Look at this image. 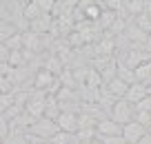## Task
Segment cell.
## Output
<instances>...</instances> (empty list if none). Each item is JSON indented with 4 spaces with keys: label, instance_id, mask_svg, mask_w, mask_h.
Segmentation results:
<instances>
[{
    "label": "cell",
    "instance_id": "6da1fadb",
    "mask_svg": "<svg viewBox=\"0 0 151 144\" xmlns=\"http://www.w3.org/2000/svg\"><path fill=\"white\" fill-rule=\"evenodd\" d=\"M60 131V126H58V122L53 120V117H47V115H42V117H38L36 122H31L29 124V131L27 133H33V135H38V138H45V140H51L53 135Z\"/></svg>",
    "mask_w": 151,
    "mask_h": 144
},
{
    "label": "cell",
    "instance_id": "7a4b0ae2",
    "mask_svg": "<svg viewBox=\"0 0 151 144\" xmlns=\"http://www.w3.org/2000/svg\"><path fill=\"white\" fill-rule=\"evenodd\" d=\"M133 111H136V104L129 102L127 98H120V100H116V102H113L111 117H113L116 122H120V124H127V122H131Z\"/></svg>",
    "mask_w": 151,
    "mask_h": 144
},
{
    "label": "cell",
    "instance_id": "3957f363",
    "mask_svg": "<svg viewBox=\"0 0 151 144\" xmlns=\"http://www.w3.org/2000/svg\"><path fill=\"white\" fill-rule=\"evenodd\" d=\"M145 135H147V129H145V124H140L138 120H131V122H127V124H122V138L127 140L129 144H138Z\"/></svg>",
    "mask_w": 151,
    "mask_h": 144
},
{
    "label": "cell",
    "instance_id": "277c9868",
    "mask_svg": "<svg viewBox=\"0 0 151 144\" xmlns=\"http://www.w3.org/2000/svg\"><path fill=\"white\" fill-rule=\"evenodd\" d=\"M96 131H98L100 138H107V135H122V124L116 122L113 117H102L96 124Z\"/></svg>",
    "mask_w": 151,
    "mask_h": 144
},
{
    "label": "cell",
    "instance_id": "5b68a950",
    "mask_svg": "<svg viewBox=\"0 0 151 144\" xmlns=\"http://www.w3.org/2000/svg\"><path fill=\"white\" fill-rule=\"evenodd\" d=\"M56 122L62 131H69V133H78V129H80V115H76L71 111H62L56 117Z\"/></svg>",
    "mask_w": 151,
    "mask_h": 144
},
{
    "label": "cell",
    "instance_id": "8992f818",
    "mask_svg": "<svg viewBox=\"0 0 151 144\" xmlns=\"http://www.w3.org/2000/svg\"><path fill=\"white\" fill-rule=\"evenodd\" d=\"M147 95H149V91H147V82H133V84H129V91H127L124 98H127L129 102L138 104L142 98H147Z\"/></svg>",
    "mask_w": 151,
    "mask_h": 144
},
{
    "label": "cell",
    "instance_id": "52a82bcc",
    "mask_svg": "<svg viewBox=\"0 0 151 144\" xmlns=\"http://www.w3.org/2000/svg\"><path fill=\"white\" fill-rule=\"evenodd\" d=\"M107 87H109L107 91L111 93V95H113L116 100L124 98V95H127V91H129V82H124V80H122V78H118V75H116L113 80H109V82H107Z\"/></svg>",
    "mask_w": 151,
    "mask_h": 144
},
{
    "label": "cell",
    "instance_id": "ba28073f",
    "mask_svg": "<svg viewBox=\"0 0 151 144\" xmlns=\"http://www.w3.org/2000/svg\"><path fill=\"white\" fill-rule=\"evenodd\" d=\"M53 82H56L53 71H49L47 67H45V69H40V71L36 73V78H33V84H36V89H40V91H45L47 87H51Z\"/></svg>",
    "mask_w": 151,
    "mask_h": 144
},
{
    "label": "cell",
    "instance_id": "9c48e42d",
    "mask_svg": "<svg viewBox=\"0 0 151 144\" xmlns=\"http://www.w3.org/2000/svg\"><path fill=\"white\" fill-rule=\"evenodd\" d=\"M51 24H53V20H51V14H42L40 18H36V20H31V29L36 33H40V31H49L51 29Z\"/></svg>",
    "mask_w": 151,
    "mask_h": 144
},
{
    "label": "cell",
    "instance_id": "30bf717a",
    "mask_svg": "<svg viewBox=\"0 0 151 144\" xmlns=\"http://www.w3.org/2000/svg\"><path fill=\"white\" fill-rule=\"evenodd\" d=\"M124 7H127V14L136 18V16L145 14V9H147V0H124Z\"/></svg>",
    "mask_w": 151,
    "mask_h": 144
},
{
    "label": "cell",
    "instance_id": "8fae6325",
    "mask_svg": "<svg viewBox=\"0 0 151 144\" xmlns=\"http://www.w3.org/2000/svg\"><path fill=\"white\" fill-rule=\"evenodd\" d=\"M22 16H24V18H29V22H31V20H36V18H40V16H42V9L38 7L36 0H31V2H27V5H24Z\"/></svg>",
    "mask_w": 151,
    "mask_h": 144
},
{
    "label": "cell",
    "instance_id": "7c38bea8",
    "mask_svg": "<svg viewBox=\"0 0 151 144\" xmlns=\"http://www.w3.org/2000/svg\"><path fill=\"white\" fill-rule=\"evenodd\" d=\"M118 20V14H116V9H102V16H100V27L102 29H109L113 22Z\"/></svg>",
    "mask_w": 151,
    "mask_h": 144
},
{
    "label": "cell",
    "instance_id": "4fadbf2b",
    "mask_svg": "<svg viewBox=\"0 0 151 144\" xmlns=\"http://www.w3.org/2000/svg\"><path fill=\"white\" fill-rule=\"evenodd\" d=\"M73 140H78V135H73V133H69V131H62V129H60V131L51 138V142H53V144H71Z\"/></svg>",
    "mask_w": 151,
    "mask_h": 144
},
{
    "label": "cell",
    "instance_id": "5bb4252c",
    "mask_svg": "<svg viewBox=\"0 0 151 144\" xmlns=\"http://www.w3.org/2000/svg\"><path fill=\"white\" fill-rule=\"evenodd\" d=\"M118 78H122L124 82H129V84L138 82V80H136V71L129 69L127 64H118Z\"/></svg>",
    "mask_w": 151,
    "mask_h": 144
},
{
    "label": "cell",
    "instance_id": "9a60e30c",
    "mask_svg": "<svg viewBox=\"0 0 151 144\" xmlns=\"http://www.w3.org/2000/svg\"><path fill=\"white\" fill-rule=\"evenodd\" d=\"M40 33H36V31H29V33H24V49H29V51H33V49H38L40 47Z\"/></svg>",
    "mask_w": 151,
    "mask_h": 144
},
{
    "label": "cell",
    "instance_id": "2e32d148",
    "mask_svg": "<svg viewBox=\"0 0 151 144\" xmlns=\"http://www.w3.org/2000/svg\"><path fill=\"white\" fill-rule=\"evenodd\" d=\"M82 14H85V16H87L89 20L98 22V20H100V16H102V7H100L98 2H93V5H89V7L85 9V11H82Z\"/></svg>",
    "mask_w": 151,
    "mask_h": 144
},
{
    "label": "cell",
    "instance_id": "e0dca14e",
    "mask_svg": "<svg viewBox=\"0 0 151 144\" xmlns=\"http://www.w3.org/2000/svg\"><path fill=\"white\" fill-rule=\"evenodd\" d=\"M38 2V7H40V9H42V14H51L53 9H56V0H36Z\"/></svg>",
    "mask_w": 151,
    "mask_h": 144
},
{
    "label": "cell",
    "instance_id": "ac0fdd59",
    "mask_svg": "<svg viewBox=\"0 0 151 144\" xmlns=\"http://www.w3.org/2000/svg\"><path fill=\"white\" fill-rule=\"evenodd\" d=\"M96 133H98L96 129H78V140L80 142H89V140H93Z\"/></svg>",
    "mask_w": 151,
    "mask_h": 144
},
{
    "label": "cell",
    "instance_id": "d6986e66",
    "mask_svg": "<svg viewBox=\"0 0 151 144\" xmlns=\"http://www.w3.org/2000/svg\"><path fill=\"white\" fill-rule=\"evenodd\" d=\"M0 36H2V42H5L7 38L16 36V27H14V24H7V22H2V29H0Z\"/></svg>",
    "mask_w": 151,
    "mask_h": 144
},
{
    "label": "cell",
    "instance_id": "ffe728a7",
    "mask_svg": "<svg viewBox=\"0 0 151 144\" xmlns=\"http://www.w3.org/2000/svg\"><path fill=\"white\" fill-rule=\"evenodd\" d=\"M102 144H129L122 135H107V138H100Z\"/></svg>",
    "mask_w": 151,
    "mask_h": 144
},
{
    "label": "cell",
    "instance_id": "44dd1931",
    "mask_svg": "<svg viewBox=\"0 0 151 144\" xmlns=\"http://www.w3.org/2000/svg\"><path fill=\"white\" fill-rule=\"evenodd\" d=\"M136 120L140 124H151V111H136Z\"/></svg>",
    "mask_w": 151,
    "mask_h": 144
},
{
    "label": "cell",
    "instance_id": "7402d4cb",
    "mask_svg": "<svg viewBox=\"0 0 151 144\" xmlns=\"http://www.w3.org/2000/svg\"><path fill=\"white\" fill-rule=\"evenodd\" d=\"M136 111H151V95H147V98H142L140 102L136 104Z\"/></svg>",
    "mask_w": 151,
    "mask_h": 144
},
{
    "label": "cell",
    "instance_id": "603a6c76",
    "mask_svg": "<svg viewBox=\"0 0 151 144\" xmlns=\"http://www.w3.org/2000/svg\"><path fill=\"white\" fill-rule=\"evenodd\" d=\"M69 42H71V47H80L82 42H85V38H82V33L78 31V33H71V38H69Z\"/></svg>",
    "mask_w": 151,
    "mask_h": 144
},
{
    "label": "cell",
    "instance_id": "cb8c5ba5",
    "mask_svg": "<svg viewBox=\"0 0 151 144\" xmlns=\"http://www.w3.org/2000/svg\"><path fill=\"white\" fill-rule=\"evenodd\" d=\"M120 5H122V0H104V9H120Z\"/></svg>",
    "mask_w": 151,
    "mask_h": 144
},
{
    "label": "cell",
    "instance_id": "d4e9b609",
    "mask_svg": "<svg viewBox=\"0 0 151 144\" xmlns=\"http://www.w3.org/2000/svg\"><path fill=\"white\" fill-rule=\"evenodd\" d=\"M145 51H147V53L151 56V33L147 36V42H145Z\"/></svg>",
    "mask_w": 151,
    "mask_h": 144
},
{
    "label": "cell",
    "instance_id": "484cf974",
    "mask_svg": "<svg viewBox=\"0 0 151 144\" xmlns=\"http://www.w3.org/2000/svg\"><path fill=\"white\" fill-rule=\"evenodd\" d=\"M138 144H151V135H145V138H142Z\"/></svg>",
    "mask_w": 151,
    "mask_h": 144
},
{
    "label": "cell",
    "instance_id": "4316f807",
    "mask_svg": "<svg viewBox=\"0 0 151 144\" xmlns=\"http://www.w3.org/2000/svg\"><path fill=\"white\" fill-rule=\"evenodd\" d=\"M38 144H53L51 140H42V142H38Z\"/></svg>",
    "mask_w": 151,
    "mask_h": 144
},
{
    "label": "cell",
    "instance_id": "83f0119b",
    "mask_svg": "<svg viewBox=\"0 0 151 144\" xmlns=\"http://www.w3.org/2000/svg\"><path fill=\"white\" fill-rule=\"evenodd\" d=\"M147 91H149V95H151V82H147Z\"/></svg>",
    "mask_w": 151,
    "mask_h": 144
},
{
    "label": "cell",
    "instance_id": "f1b7e54d",
    "mask_svg": "<svg viewBox=\"0 0 151 144\" xmlns=\"http://www.w3.org/2000/svg\"><path fill=\"white\" fill-rule=\"evenodd\" d=\"M87 144H102V142H96V140H91V142H87Z\"/></svg>",
    "mask_w": 151,
    "mask_h": 144
},
{
    "label": "cell",
    "instance_id": "f546056e",
    "mask_svg": "<svg viewBox=\"0 0 151 144\" xmlns=\"http://www.w3.org/2000/svg\"><path fill=\"white\" fill-rule=\"evenodd\" d=\"M18 2H22V5H27V2H29V0H18Z\"/></svg>",
    "mask_w": 151,
    "mask_h": 144
},
{
    "label": "cell",
    "instance_id": "4dcf8cb0",
    "mask_svg": "<svg viewBox=\"0 0 151 144\" xmlns=\"http://www.w3.org/2000/svg\"><path fill=\"white\" fill-rule=\"evenodd\" d=\"M149 18H151V7H149Z\"/></svg>",
    "mask_w": 151,
    "mask_h": 144
},
{
    "label": "cell",
    "instance_id": "1f68e13d",
    "mask_svg": "<svg viewBox=\"0 0 151 144\" xmlns=\"http://www.w3.org/2000/svg\"><path fill=\"white\" fill-rule=\"evenodd\" d=\"M56 2H65V0H56Z\"/></svg>",
    "mask_w": 151,
    "mask_h": 144
},
{
    "label": "cell",
    "instance_id": "d6a6232c",
    "mask_svg": "<svg viewBox=\"0 0 151 144\" xmlns=\"http://www.w3.org/2000/svg\"><path fill=\"white\" fill-rule=\"evenodd\" d=\"M149 2H151V0H149Z\"/></svg>",
    "mask_w": 151,
    "mask_h": 144
}]
</instances>
